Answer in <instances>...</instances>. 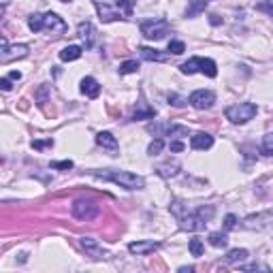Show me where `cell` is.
Masks as SVG:
<instances>
[{"instance_id":"obj_22","label":"cell","mask_w":273,"mask_h":273,"mask_svg":"<svg viewBox=\"0 0 273 273\" xmlns=\"http://www.w3.org/2000/svg\"><path fill=\"white\" fill-rule=\"evenodd\" d=\"M158 173H160L162 177H175L179 173V164L177 162H164L158 167Z\"/></svg>"},{"instance_id":"obj_15","label":"cell","mask_w":273,"mask_h":273,"mask_svg":"<svg viewBox=\"0 0 273 273\" xmlns=\"http://www.w3.org/2000/svg\"><path fill=\"white\" fill-rule=\"evenodd\" d=\"M190 145H192V149L205 152V149H209V147L213 145V136H211L209 133H197V135H192Z\"/></svg>"},{"instance_id":"obj_35","label":"cell","mask_w":273,"mask_h":273,"mask_svg":"<svg viewBox=\"0 0 273 273\" xmlns=\"http://www.w3.org/2000/svg\"><path fill=\"white\" fill-rule=\"evenodd\" d=\"M235 224H237V218L233 213H228L224 218V228H226V231H231V228H235Z\"/></svg>"},{"instance_id":"obj_23","label":"cell","mask_w":273,"mask_h":273,"mask_svg":"<svg viewBox=\"0 0 273 273\" xmlns=\"http://www.w3.org/2000/svg\"><path fill=\"white\" fill-rule=\"evenodd\" d=\"M141 109L139 111H135V116H133V120L136 122V120H149V118H154L156 116V111L152 109V107H147L145 103H143V100H141Z\"/></svg>"},{"instance_id":"obj_8","label":"cell","mask_w":273,"mask_h":273,"mask_svg":"<svg viewBox=\"0 0 273 273\" xmlns=\"http://www.w3.org/2000/svg\"><path fill=\"white\" fill-rule=\"evenodd\" d=\"M188 103L195 107V109H211L213 103H215V94L211 90H197L190 94Z\"/></svg>"},{"instance_id":"obj_32","label":"cell","mask_w":273,"mask_h":273,"mask_svg":"<svg viewBox=\"0 0 273 273\" xmlns=\"http://www.w3.org/2000/svg\"><path fill=\"white\" fill-rule=\"evenodd\" d=\"M258 11H263V13H267L269 17H273V0H267V2H261L256 6Z\"/></svg>"},{"instance_id":"obj_34","label":"cell","mask_w":273,"mask_h":273,"mask_svg":"<svg viewBox=\"0 0 273 273\" xmlns=\"http://www.w3.org/2000/svg\"><path fill=\"white\" fill-rule=\"evenodd\" d=\"M32 147L34 149H45V147H54V141L47 139V141H32Z\"/></svg>"},{"instance_id":"obj_1","label":"cell","mask_w":273,"mask_h":273,"mask_svg":"<svg viewBox=\"0 0 273 273\" xmlns=\"http://www.w3.org/2000/svg\"><path fill=\"white\" fill-rule=\"evenodd\" d=\"M94 177H100V179H107V182H113L122 186L126 190H141L145 188V179L136 173H131V171H109V173H98V171H92Z\"/></svg>"},{"instance_id":"obj_38","label":"cell","mask_w":273,"mask_h":273,"mask_svg":"<svg viewBox=\"0 0 273 273\" xmlns=\"http://www.w3.org/2000/svg\"><path fill=\"white\" fill-rule=\"evenodd\" d=\"M169 105H173V107H182V105H184V100L179 98V96H175V94H169Z\"/></svg>"},{"instance_id":"obj_28","label":"cell","mask_w":273,"mask_h":273,"mask_svg":"<svg viewBox=\"0 0 273 273\" xmlns=\"http://www.w3.org/2000/svg\"><path fill=\"white\" fill-rule=\"evenodd\" d=\"M188 250H190V254H192V256H201V254H203V241H201L199 237H195V239H190V243H188Z\"/></svg>"},{"instance_id":"obj_2","label":"cell","mask_w":273,"mask_h":273,"mask_svg":"<svg viewBox=\"0 0 273 273\" xmlns=\"http://www.w3.org/2000/svg\"><path fill=\"white\" fill-rule=\"evenodd\" d=\"M213 205H203V207H199L197 211H188V213H184L182 218H179V226L184 228V231H203L205 224L211 220V215H213Z\"/></svg>"},{"instance_id":"obj_19","label":"cell","mask_w":273,"mask_h":273,"mask_svg":"<svg viewBox=\"0 0 273 273\" xmlns=\"http://www.w3.org/2000/svg\"><path fill=\"white\" fill-rule=\"evenodd\" d=\"M139 54H141V58L147 60V62H162V60H167V56L160 54L158 49H152V47H139Z\"/></svg>"},{"instance_id":"obj_24","label":"cell","mask_w":273,"mask_h":273,"mask_svg":"<svg viewBox=\"0 0 273 273\" xmlns=\"http://www.w3.org/2000/svg\"><path fill=\"white\" fill-rule=\"evenodd\" d=\"M120 75H131V73H136L139 70V62L136 60H126V62H122L120 64Z\"/></svg>"},{"instance_id":"obj_5","label":"cell","mask_w":273,"mask_h":273,"mask_svg":"<svg viewBox=\"0 0 273 273\" xmlns=\"http://www.w3.org/2000/svg\"><path fill=\"white\" fill-rule=\"evenodd\" d=\"M224 113H226V120H231L233 124H246L258 113V107L254 103H237L228 107Z\"/></svg>"},{"instance_id":"obj_33","label":"cell","mask_w":273,"mask_h":273,"mask_svg":"<svg viewBox=\"0 0 273 273\" xmlns=\"http://www.w3.org/2000/svg\"><path fill=\"white\" fill-rule=\"evenodd\" d=\"M52 167H54V169H58V171H68V169H73V160H62V162H52Z\"/></svg>"},{"instance_id":"obj_9","label":"cell","mask_w":273,"mask_h":273,"mask_svg":"<svg viewBox=\"0 0 273 273\" xmlns=\"http://www.w3.org/2000/svg\"><path fill=\"white\" fill-rule=\"evenodd\" d=\"M28 56V45H9L2 39V52H0V62H11L15 58H26Z\"/></svg>"},{"instance_id":"obj_36","label":"cell","mask_w":273,"mask_h":273,"mask_svg":"<svg viewBox=\"0 0 273 273\" xmlns=\"http://www.w3.org/2000/svg\"><path fill=\"white\" fill-rule=\"evenodd\" d=\"M0 88H2L4 92H9L13 88V85H11V77H2V79H0Z\"/></svg>"},{"instance_id":"obj_4","label":"cell","mask_w":273,"mask_h":273,"mask_svg":"<svg viewBox=\"0 0 273 273\" xmlns=\"http://www.w3.org/2000/svg\"><path fill=\"white\" fill-rule=\"evenodd\" d=\"M184 75H192V73H203L207 77H215L218 75V67H215V62L209 60V58H190L188 62H184L182 67H179Z\"/></svg>"},{"instance_id":"obj_42","label":"cell","mask_w":273,"mask_h":273,"mask_svg":"<svg viewBox=\"0 0 273 273\" xmlns=\"http://www.w3.org/2000/svg\"><path fill=\"white\" fill-rule=\"evenodd\" d=\"M60 2H70V0H60Z\"/></svg>"},{"instance_id":"obj_39","label":"cell","mask_w":273,"mask_h":273,"mask_svg":"<svg viewBox=\"0 0 273 273\" xmlns=\"http://www.w3.org/2000/svg\"><path fill=\"white\" fill-rule=\"evenodd\" d=\"M9 77L13 79V81H19V79H21V73H17V70H13V73H11Z\"/></svg>"},{"instance_id":"obj_29","label":"cell","mask_w":273,"mask_h":273,"mask_svg":"<svg viewBox=\"0 0 273 273\" xmlns=\"http://www.w3.org/2000/svg\"><path fill=\"white\" fill-rule=\"evenodd\" d=\"M167 133H169V136H186V135H188V128L171 124V126H167Z\"/></svg>"},{"instance_id":"obj_27","label":"cell","mask_w":273,"mask_h":273,"mask_svg":"<svg viewBox=\"0 0 273 273\" xmlns=\"http://www.w3.org/2000/svg\"><path fill=\"white\" fill-rule=\"evenodd\" d=\"M28 28H30L32 32H41L43 30V15L34 13V15L28 17Z\"/></svg>"},{"instance_id":"obj_6","label":"cell","mask_w":273,"mask_h":273,"mask_svg":"<svg viewBox=\"0 0 273 273\" xmlns=\"http://www.w3.org/2000/svg\"><path fill=\"white\" fill-rule=\"evenodd\" d=\"M241 226L248 231H269V228H273V209L248 215V218H243Z\"/></svg>"},{"instance_id":"obj_16","label":"cell","mask_w":273,"mask_h":273,"mask_svg":"<svg viewBox=\"0 0 273 273\" xmlns=\"http://www.w3.org/2000/svg\"><path fill=\"white\" fill-rule=\"evenodd\" d=\"M81 92L90 98H96L100 94V85H98V81L94 77H83L81 79Z\"/></svg>"},{"instance_id":"obj_11","label":"cell","mask_w":273,"mask_h":273,"mask_svg":"<svg viewBox=\"0 0 273 273\" xmlns=\"http://www.w3.org/2000/svg\"><path fill=\"white\" fill-rule=\"evenodd\" d=\"M43 30H49V32H64L67 30V24L62 21V17H58L56 13H45L43 15Z\"/></svg>"},{"instance_id":"obj_7","label":"cell","mask_w":273,"mask_h":273,"mask_svg":"<svg viewBox=\"0 0 273 273\" xmlns=\"http://www.w3.org/2000/svg\"><path fill=\"white\" fill-rule=\"evenodd\" d=\"M73 215L77 220H81V222H90V220H94L96 215L100 213V205L94 203V201H88V199H77L75 203H73Z\"/></svg>"},{"instance_id":"obj_31","label":"cell","mask_w":273,"mask_h":273,"mask_svg":"<svg viewBox=\"0 0 273 273\" xmlns=\"http://www.w3.org/2000/svg\"><path fill=\"white\" fill-rule=\"evenodd\" d=\"M169 52L175 54V56H179V54L186 52V45H184L182 41H169Z\"/></svg>"},{"instance_id":"obj_3","label":"cell","mask_w":273,"mask_h":273,"mask_svg":"<svg viewBox=\"0 0 273 273\" xmlns=\"http://www.w3.org/2000/svg\"><path fill=\"white\" fill-rule=\"evenodd\" d=\"M171 32V24L164 17H156V19H145L141 21V34L149 41H160Z\"/></svg>"},{"instance_id":"obj_20","label":"cell","mask_w":273,"mask_h":273,"mask_svg":"<svg viewBox=\"0 0 273 273\" xmlns=\"http://www.w3.org/2000/svg\"><path fill=\"white\" fill-rule=\"evenodd\" d=\"M207 6V0H188V9H186V17H195L203 13Z\"/></svg>"},{"instance_id":"obj_17","label":"cell","mask_w":273,"mask_h":273,"mask_svg":"<svg viewBox=\"0 0 273 273\" xmlns=\"http://www.w3.org/2000/svg\"><path fill=\"white\" fill-rule=\"evenodd\" d=\"M96 143L100 147H107V149H111V152H116V149L120 147L118 145V139L113 136L111 133H98L96 135Z\"/></svg>"},{"instance_id":"obj_10","label":"cell","mask_w":273,"mask_h":273,"mask_svg":"<svg viewBox=\"0 0 273 273\" xmlns=\"http://www.w3.org/2000/svg\"><path fill=\"white\" fill-rule=\"evenodd\" d=\"M81 248H83L92 258H98V261H100V258H109V256H111L96 239H92V237H81Z\"/></svg>"},{"instance_id":"obj_21","label":"cell","mask_w":273,"mask_h":273,"mask_svg":"<svg viewBox=\"0 0 273 273\" xmlns=\"http://www.w3.org/2000/svg\"><path fill=\"white\" fill-rule=\"evenodd\" d=\"M250 254H248V250H243V248H235V250H231V252L226 254V263H231V265H235V263H241V261H246Z\"/></svg>"},{"instance_id":"obj_18","label":"cell","mask_w":273,"mask_h":273,"mask_svg":"<svg viewBox=\"0 0 273 273\" xmlns=\"http://www.w3.org/2000/svg\"><path fill=\"white\" fill-rule=\"evenodd\" d=\"M81 54H83V49L79 45H68V47H64L60 52V60L62 62H73V60L81 58Z\"/></svg>"},{"instance_id":"obj_37","label":"cell","mask_w":273,"mask_h":273,"mask_svg":"<svg viewBox=\"0 0 273 273\" xmlns=\"http://www.w3.org/2000/svg\"><path fill=\"white\" fill-rule=\"evenodd\" d=\"M169 147H171V152H184V147H186V145H184L182 141H171V145H169Z\"/></svg>"},{"instance_id":"obj_14","label":"cell","mask_w":273,"mask_h":273,"mask_svg":"<svg viewBox=\"0 0 273 273\" xmlns=\"http://www.w3.org/2000/svg\"><path fill=\"white\" fill-rule=\"evenodd\" d=\"M96 11H98V15H100V19H103V21H116V19L126 15V13H122L120 9H111L109 4L98 2V0H96Z\"/></svg>"},{"instance_id":"obj_25","label":"cell","mask_w":273,"mask_h":273,"mask_svg":"<svg viewBox=\"0 0 273 273\" xmlns=\"http://www.w3.org/2000/svg\"><path fill=\"white\" fill-rule=\"evenodd\" d=\"M209 243L213 248H224L228 243V237L224 233H209Z\"/></svg>"},{"instance_id":"obj_13","label":"cell","mask_w":273,"mask_h":273,"mask_svg":"<svg viewBox=\"0 0 273 273\" xmlns=\"http://www.w3.org/2000/svg\"><path fill=\"white\" fill-rule=\"evenodd\" d=\"M158 248H160V243H158V241H133V243H128V252L136 254V256L149 254V252H154V250H158Z\"/></svg>"},{"instance_id":"obj_43","label":"cell","mask_w":273,"mask_h":273,"mask_svg":"<svg viewBox=\"0 0 273 273\" xmlns=\"http://www.w3.org/2000/svg\"><path fill=\"white\" fill-rule=\"evenodd\" d=\"M207 2H209V0H207Z\"/></svg>"},{"instance_id":"obj_26","label":"cell","mask_w":273,"mask_h":273,"mask_svg":"<svg viewBox=\"0 0 273 273\" xmlns=\"http://www.w3.org/2000/svg\"><path fill=\"white\" fill-rule=\"evenodd\" d=\"M261 152H263L265 156H273V133H267V135L263 136Z\"/></svg>"},{"instance_id":"obj_40","label":"cell","mask_w":273,"mask_h":273,"mask_svg":"<svg viewBox=\"0 0 273 273\" xmlns=\"http://www.w3.org/2000/svg\"><path fill=\"white\" fill-rule=\"evenodd\" d=\"M209 17H211L209 21H211V24H213V26H218V24H220V17H218V15H209Z\"/></svg>"},{"instance_id":"obj_41","label":"cell","mask_w":273,"mask_h":273,"mask_svg":"<svg viewBox=\"0 0 273 273\" xmlns=\"http://www.w3.org/2000/svg\"><path fill=\"white\" fill-rule=\"evenodd\" d=\"M188 271H195V267H179V273H188Z\"/></svg>"},{"instance_id":"obj_30","label":"cell","mask_w":273,"mask_h":273,"mask_svg":"<svg viewBox=\"0 0 273 273\" xmlns=\"http://www.w3.org/2000/svg\"><path fill=\"white\" fill-rule=\"evenodd\" d=\"M162 147H164V141H162V139H154V141L147 145V154H149V156H156V154L162 152Z\"/></svg>"},{"instance_id":"obj_12","label":"cell","mask_w":273,"mask_h":273,"mask_svg":"<svg viewBox=\"0 0 273 273\" xmlns=\"http://www.w3.org/2000/svg\"><path fill=\"white\" fill-rule=\"evenodd\" d=\"M77 32H79V37L83 39V43H85V49H92V47H94V41H96V30H94V26H92L90 21H81V24L77 26Z\"/></svg>"}]
</instances>
